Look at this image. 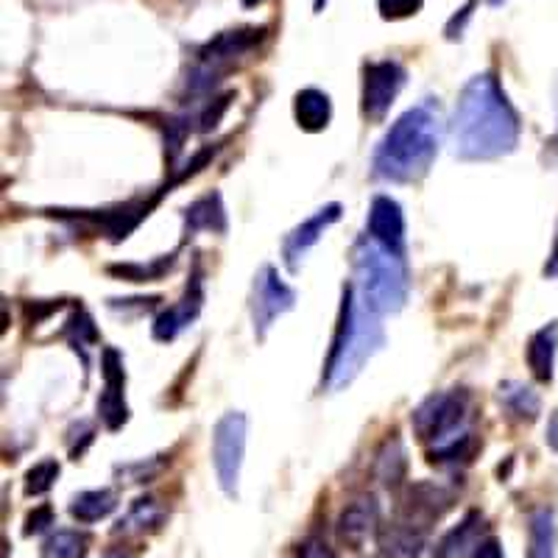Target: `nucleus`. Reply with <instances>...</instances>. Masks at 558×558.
Listing matches in <instances>:
<instances>
[{
  "label": "nucleus",
  "instance_id": "obj_1",
  "mask_svg": "<svg viewBox=\"0 0 558 558\" xmlns=\"http://www.w3.org/2000/svg\"><path fill=\"white\" fill-rule=\"evenodd\" d=\"M520 114L495 73L466 82L452 112V151L463 162H488L511 154L520 143Z\"/></svg>",
  "mask_w": 558,
  "mask_h": 558
},
{
  "label": "nucleus",
  "instance_id": "obj_2",
  "mask_svg": "<svg viewBox=\"0 0 558 558\" xmlns=\"http://www.w3.org/2000/svg\"><path fill=\"white\" fill-rule=\"evenodd\" d=\"M441 112L438 104L422 101L402 112L388 126L372 154V173L383 182L411 184L430 173L441 148Z\"/></svg>",
  "mask_w": 558,
  "mask_h": 558
},
{
  "label": "nucleus",
  "instance_id": "obj_3",
  "mask_svg": "<svg viewBox=\"0 0 558 558\" xmlns=\"http://www.w3.org/2000/svg\"><path fill=\"white\" fill-rule=\"evenodd\" d=\"M472 397L463 388L436 391L427 400L418 402L413 411L411 425L418 441H425L430 450L427 458L438 466H458L472 461L475 452V433L470 427Z\"/></svg>",
  "mask_w": 558,
  "mask_h": 558
},
{
  "label": "nucleus",
  "instance_id": "obj_4",
  "mask_svg": "<svg viewBox=\"0 0 558 558\" xmlns=\"http://www.w3.org/2000/svg\"><path fill=\"white\" fill-rule=\"evenodd\" d=\"M386 343V330H383L380 316L368 311L357 299L355 286L343 288L341 318L332 338L330 357L324 366V386L330 391H341L355 380L372 357L377 355Z\"/></svg>",
  "mask_w": 558,
  "mask_h": 558
},
{
  "label": "nucleus",
  "instance_id": "obj_5",
  "mask_svg": "<svg viewBox=\"0 0 558 558\" xmlns=\"http://www.w3.org/2000/svg\"><path fill=\"white\" fill-rule=\"evenodd\" d=\"M405 257L388 252L372 238H363L355 248V293L377 316L400 313L408 299Z\"/></svg>",
  "mask_w": 558,
  "mask_h": 558
},
{
  "label": "nucleus",
  "instance_id": "obj_6",
  "mask_svg": "<svg viewBox=\"0 0 558 558\" xmlns=\"http://www.w3.org/2000/svg\"><path fill=\"white\" fill-rule=\"evenodd\" d=\"M266 34V28H232V32H223L216 39H209L207 45L198 48L187 87L193 93H209L218 78L227 76L229 70H235L243 59H248V53L260 48Z\"/></svg>",
  "mask_w": 558,
  "mask_h": 558
},
{
  "label": "nucleus",
  "instance_id": "obj_7",
  "mask_svg": "<svg viewBox=\"0 0 558 558\" xmlns=\"http://www.w3.org/2000/svg\"><path fill=\"white\" fill-rule=\"evenodd\" d=\"M243 456H246V416L238 411L223 413L213 430V466H216L218 486L229 497L238 495Z\"/></svg>",
  "mask_w": 558,
  "mask_h": 558
},
{
  "label": "nucleus",
  "instance_id": "obj_8",
  "mask_svg": "<svg viewBox=\"0 0 558 558\" xmlns=\"http://www.w3.org/2000/svg\"><path fill=\"white\" fill-rule=\"evenodd\" d=\"M408 82V73L400 62L383 59V62H368L363 68V93L361 112L366 121H386L388 109L393 107L397 96Z\"/></svg>",
  "mask_w": 558,
  "mask_h": 558
},
{
  "label": "nucleus",
  "instance_id": "obj_9",
  "mask_svg": "<svg viewBox=\"0 0 558 558\" xmlns=\"http://www.w3.org/2000/svg\"><path fill=\"white\" fill-rule=\"evenodd\" d=\"M296 305V293L279 279V271L274 266H263L254 277L252 286V324L257 341L268 336V330L274 327L279 316L293 311Z\"/></svg>",
  "mask_w": 558,
  "mask_h": 558
},
{
  "label": "nucleus",
  "instance_id": "obj_10",
  "mask_svg": "<svg viewBox=\"0 0 558 558\" xmlns=\"http://www.w3.org/2000/svg\"><path fill=\"white\" fill-rule=\"evenodd\" d=\"M104 391L98 397V418L107 430H121L129 418L126 405V372H123V357L118 349L107 347L101 355Z\"/></svg>",
  "mask_w": 558,
  "mask_h": 558
},
{
  "label": "nucleus",
  "instance_id": "obj_11",
  "mask_svg": "<svg viewBox=\"0 0 558 558\" xmlns=\"http://www.w3.org/2000/svg\"><path fill=\"white\" fill-rule=\"evenodd\" d=\"M452 500H456V495L438 483H413L408 488L405 500H402V525L422 533L450 511Z\"/></svg>",
  "mask_w": 558,
  "mask_h": 558
},
{
  "label": "nucleus",
  "instance_id": "obj_12",
  "mask_svg": "<svg viewBox=\"0 0 558 558\" xmlns=\"http://www.w3.org/2000/svg\"><path fill=\"white\" fill-rule=\"evenodd\" d=\"M338 221H341V204L332 202L324 204L322 209H316L307 221L293 227L291 232H288L286 241H282V260H286V266L296 274L299 268H302V263H305L307 252H311V248L322 241L324 232Z\"/></svg>",
  "mask_w": 558,
  "mask_h": 558
},
{
  "label": "nucleus",
  "instance_id": "obj_13",
  "mask_svg": "<svg viewBox=\"0 0 558 558\" xmlns=\"http://www.w3.org/2000/svg\"><path fill=\"white\" fill-rule=\"evenodd\" d=\"M204 307V279L202 271H193V277L187 279V286H184L182 299H179L177 305H171L168 311H162L154 322V338L157 341H173L179 332H184L191 327L193 322L198 318Z\"/></svg>",
  "mask_w": 558,
  "mask_h": 558
},
{
  "label": "nucleus",
  "instance_id": "obj_14",
  "mask_svg": "<svg viewBox=\"0 0 558 558\" xmlns=\"http://www.w3.org/2000/svg\"><path fill=\"white\" fill-rule=\"evenodd\" d=\"M366 227L372 241L405 257V216H402L400 202H393L391 196H377L368 207Z\"/></svg>",
  "mask_w": 558,
  "mask_h": 558
},
{
  "label": "nucleus",
  "instance_id": "obj_15",
  "mask_svg": "<svg viewBox=\"0 0 558 558\" xmlns=\"http://www.w3.org/2000/svg\"><path fill=\"white\" fill-rule=\"evenodd\" d=\"M377 522H380V508L372 497H361L352 500L338 517V542L347 545L349 550H361L372 536L377 533Z\"/></svg>",
  "mask_w": 558,
  "mask_h": 558
},
{
  "label": "nucleus",
  "instance_id": "obj_16",
  "mask_svg": "<svg viewBox=\"0 0 558 558\" xmlns=\"http://www.w3.org/2000/svg\"><path fill=\"white\" fill-rule=\"evenodd\" d=\"M556 352H558V322L545 324L542 330L531 336L525 347V361L531 375L539 383H553L556 375Z\"/></svg>",
  "mask_w": 558,
  "mask_h": 558
},
{
  "label": "nucleus",
  "instance_id": "obj_17",
  "mask_svg": "<svg viewBox=\"0 0 558 558\" xmlns=\"http://www.w3.org/2000/svg\"><path fill=\"white\" fill-rule=\"evenodd\" d=\"M483 527L486 525H483L481 511H470L452 531L441 536V542L436 545V558H466L470 553H475L483 542Z\"/></svg>",
  "mask_w": 558,
  "mask_h": 558
},
{
  "label": "nucleus",
  "instance_id": "obj_18",
  "mask_svg": "<svg viewBox=\"0 0 558 558\" xmlns=\"http://www.w3.org/2000/svg\"><path fill=\"white\" fill-rule=\"evenodd\" d=\"M293 118H296L302 132H311V134L324 132V129L330 126V118H332L330 96L316 87L299 89L296 98H293Z\"/></svg>",
  "mask_w": 558,
  "mask_h": 558
},
{
  "label": "nucleus",
  "instance_id": "obj_19",
  "mask_svg": "<svg viewBox=\"0 0 558 558\" xmlns=\"http://www.w3.org/2000/svg\"><path fill=\"white\" fill-rule=\"evenodd\" d=\"M166 520V508L157 497H137V500L129 506L126 514L118 520V525L112 527V536H140V533H154L159 531Z\"/></svg>",
  "mask_w": 558,
  "mask_h": 558
},
{
  "label": "nucleus",
  "instance_id": "obj_20",
  "mask_svg": "<svg viewBox=\"0 0 558 558\" xmlns=\"http://www.w3.org/2000/svg\"><path fill=\"white\" fill-rule=\"evenodd\" d=\"M497 400H500L506 416L520 422V425H531V422H536L542 413L539 393L533 391L531 386H525V383H517V380L502 383L500 391H497Z\"/></svg>",
  "mask_w": 558,
  "mask_h": 558
},
{
  "label": "nucleus",
  "instance_id": "obj_21",
  "mask_svg": "<svg viewBox=\"0 0 558 558\" xmlns=\"http://www.w3.org/2000/svg\"><path fill=\"white\" fill-rule=\"evenodd\" d=\"M187 229L184 235H196V232H227V209L218 193H207V196L196 198L184 213Z\"/></svg>",
  "mask_w": 558,
  "mask_h": 558
},
{
  "label": "nucleus",
  "instance_id": "obj_22",
  "mask_svg": "<svg viewBox=\"0 0 558 558\" xmlns=\"http://www.w3.org/2000/svg\"><path fill=\"white\" fill-rule=\"evenodd\" d=\"M114 508H118V495H114L112 488H89V492L73 497L70 517L82 522V525H93V522L107 520Z\"/></svg>",
  "mask_w": 558,
  "mask_h": 558
},
{
  "label": "nucleus",
  "instance_id": "obj_23",
  "mask_svg": "<svg viewBox=\"0 0 558 558\" xmlns=\"http://www.w3.org/2000/svg\"><path fill=\"white\" fill-rule=\"evenodd\" d=\"M527 558H556V520L553 511L539 508L531 514L527 525Z\"/></svg>",
  "mask_w": 558,
  "mask_h": 558
},
{
  "label": "nucleus",
  "instance_id": "obj_24",
  "mask_svg": "<svg viewBox=\"0 0 558 558\" xmlns=\"http://www.w3.org/2000/svg\"><path fill=\"white\" fill-rule=\"evenodd\" d=\"M89 550V536L82 531H53L43 542V558H84Z\"/></svg>",
  "mask_w": 558,
  "mask_h": 558
},
{
  "label": "nucleus",
  "instance_id": "obj_25",
  "mask_svg": "<svg viewBox=\"0 0 558 558\" xmlns=\"http://www.w3.org/2000/svg\"><path fill=\"white\" fill-rule=\"evenodd\" d=\"M405 447H402L400 438H391L380 450V456H377V477H380V483L386 488H397L402 477H405Z\"/></svg>",
  "mask_w": 558,
  "mask_h": 558
},
{
  "label": "nucleus",
  "instance_id": "obj_26",
  "mask_svg": "<svg viewBox=\"0 0 558 558\" xmlns=\"http://www.w3.org/2000/svg\"><path fill=\"white\" fill-rule=\"evenodd\" d=\"M422 533L413 531L408 525H397L383 536L380 547H383V558H418L422 553Z\"/></svg>",
  "mask_w": 558,
  "mask_h": 558
},
{
  "label": "nucleus",
  "instance_id": "obj_27",
  "mask_svg": "<svg viewBox=\"0 0 558 558\" xmlns=\"http://www.w3.org/2000/svg\"><path fill=\"white\" fill-rule=\"evenodd\" d=\"M59 477V463L57 461H39L34 463L32 470L26 472V495L28 497H39L45 492H51V486L57 483Z\"/></svg>",
  "mask_w": 558,
  "mask_h": 558
},
{
  "label": "nucleus",
  "instance_id": "obj_28",
  "mask_svg": "<svg viewBox=\"0 0 558 558\" xmlns=\"http://www.w3.org/2000/svg\"><path fill=\"white\" fill-rule=\"evenodd\" d=\"M171 266L173 257H162V260H154L148 266H143V263H137V266H109V274H118V277L129 279V282H154Z\"/></svg>",
  "mask_w": 558,
  "mask_h": 558
},
{
  "label": "nucleus",
  "instance_id": "obj_29",
  "mask_svg": "<svg viewBox=\"0 0 558 558\" xmlns=\"http://www.w3.org/2000/svg\"><path fill=\"white\" fill-rule=\"evenodd\" d=\"M425 0H377V9H380L383 20H405L422 9Z\"/></svg>",
  "mask_w": 558,
  "mask_h": 558
},
{
  "label": "nucleus",
  "instance_id": "obj_30",
  "mask_svg": "<svg viewBox=\"0 0 558 558\" xmlns=\"http://www.w3.org/2000/svg\"><path fill=\"white\" fill-rule=\"evenodd\" d=\"M57 522V514H53L51 506H39L37 511L26 517V527H23V536H37V533L48 531V527Z\"/></svg>",
  "mask_w": 558,
  "mask_h": 558
},
{
  "label": "nucleus",
  "instance_id": "obj_31",
  "mask_svg": "<svg viewBox=\"0 0 558 558\" xmlns=\"http://www.w3.org/2000/svg\"><path fill=\"white\" fill-rule=\"evenodd\" d=\"M296 558H336V553L330 550V545H324L322 539H307L299 545Z\"/></svg>",
  "mask_w": 558,
  "mask_h": 558
},
{
  "label": "nucleus",
  "instance_id": "obj_32",
  "mask_svg": "<svg viewBox=\"0 0 558 558\" xmlns=\"http://www.w3.org/2000/svg\"><path fill=\"white\" fill-rule=\"evenodd\" d=\"M472 558H506V553H502V545L495 536H486V539L477 545V550L472 553Z\"/></svg>",
  "mask_w": 558,
  "mask_h": 558
},
{
  "label": "nucleus",
  "instance_id": "obj_33",
  "mask_svg": "<svg viewBox=\"0 0 558 558\" xmlns=\"http://www.w3.org/2000/svg\"><path fill=\"white\" fill-rule=\"evenodd\" d=\"M472 9H475V0H472V3H466V7L461 9V14H456V17L450 20V26H447V37H450V39L461 37L463 26H466V20L472 17Z\"/></svg>",
  "mask_w": 558,
  "mask_h": 558
},
{
  "label": "nucleus",
  "instance_id": "obj_34",
  "mask_svg": "<svg viewBox=\"0 0 558 558\" xmlns=\"http://www.w3.org/2000/svg\"><path fill=\"white\" fill-rule=\"evenodd\" d=\"M547 445L558 452V411L553 413L550 422H547Z\"/></svg>",
  "mask_w": 558,
  "mask_h": 558
},
{
  "label": "nucleus",
  "instance_id": "obj_35",
  "mask_svg": "<svg viewBox=\"0 0 558 558\" xmlns=\"http://www.w3.org/2000/svg\"><path fill=\"white\" fill-rule=\"evenodd\" d=\"M545 274H547V277L558 279V232H556V243H553L550 260H547V266H545Z\"/></svg>",
  "mask_w": 558,
  "mask_h": 558
},
{
  "label": "nucleus",
  "instance_id": "obj_36",
  "mask_svg": "<svg viewBox=\"0 0 558 558\" xmlns=\"http://www.w3.org/2000/svg\"><path fill=\"white\" fill-rule=\"evenodd\" d=\"M104 558H134V556H132V553H126V550H112V553H107Z\"/></svg>",
  "mask_w": 558,
  "mask_h": 558
},
{
  "label": "nucleus",
  "instance_id": "obj_37",
  "mask_svg": "<svg viewBox=\"0 0 558 558\" xmlns=\"http://www.w3.org/2000/svg\"><path fill=\"white\" fill-rule=\"evenodd\" d=\"M327 3H330V0H313V12H324Z\"/></svg>",
  "mask_w": 558,
  "mask_h": 558
},
{
  "label": "nucleus",
  "instance_id": "obj_38",
  "mask_svg": "<svg viewBox=\"0 0 558 558\" xmlns=\"http://www.w3.org/2000/svg\"><path fill=\"white\" fill-rule=\"evenodd\" d=\"M243 7H257V3H263V0H241Z\"/></svg>",
  "mask_w": 558,
  "mask_h": 558
},
{
  "label": "nucleus",
  "instance_id": "obj_39",
  "mask_svg": "<svg viewBox=\"0 0 558 558\" xmlns=\"http://www.w3.org/2000/svg\"><path fill=\"white\" fill-rule=\"evenodd\" d=\"M488 3H492V7H502L506 0H488Z\"/></svg>",
  "mask_w": 558,
  "mask_h": 558
}]
</instances>
